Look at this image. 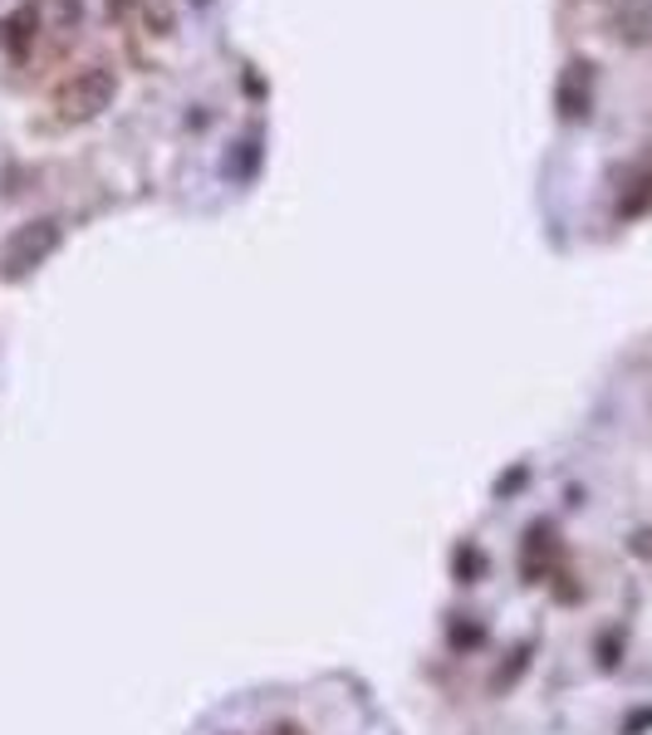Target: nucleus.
I'll return each instance as SVG.
<instances>
[{"label":"nucleus","mask_w":652,"mask_h":735,"mask_svg":"<svg viewBox=\"0 0 652 735\" xmlns=\"http://www.w3.org/2000/svg\"><path fill=\"white\" fill-rule=\"evenodd\" d=\"M113 99H119V74L109 65L79 69L74 79H65L55 89V109L65 123H93L103 109H113Z\"/></svg>","instance_id":"1"},{"label":"nucleus","mask_w":652,"mask_h":735,"mask_svg":"<svg viewBox=\"0 0 652 735\" xmlns=\"http://www.w3.org/2000/svg\"><path fill=\"white\" fill-rule=\"evenodd\" d=\"M55 246H59V226H55V220H30V226L20 230V236L10 240V250H5L10 275H20V270L40 265V260H45Z\"/></svg>","instance_id":"2"},{"label":"nucleus","mask_w":652,"mask_h":735,"mask_svg":"<svg viewBox=\"0 0 652 735\" xmlns=\"http://www.w3.org/2000/svg\"><path fill=\"white\" fill-rule=\"evenodd\" d=\"M35 25H40L35 5H20L15 15L0 20V45H5L10 59H25L30 55V45H35Z\"/></svg>","instance_id":"3"},{"label":"nucleus","mask_w":652,"mask_h":735,"mask_svg":"<svg viewBox=\"0 0 652 735\" xmlns=\"http://www.w3.org/2000/svg\"><path fill=\"white\" fill-rule=\"evenodd\" d=\"M560 113L570 123L588 118V65H584V59H574V65L564 69V79H560Z\"/></svg>","instance_id":"4"}]
</instances>
